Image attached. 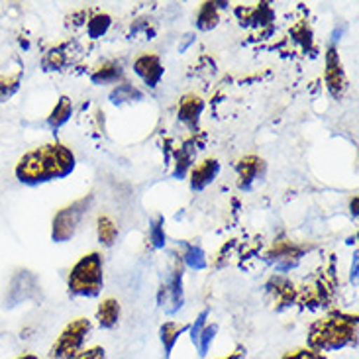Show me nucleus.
<instances>
[{"label": "nucleus", "instance_id": "obj_22", "mask_svg": "<svg viewBox=\"0 0 359 359\" xmlns=\"http://www.w3.org/2000/svg\"><path fill=\"white\" fill-rule=\"evenodd\" d=\"M149 238H151V243L154 248H163L165 245V230H163V218H157L156 222L151 224L149 228Z\"/></svg>", "mask_w": 359, "mask_h": 359}, {"label": "nucleus", "instance_id": "obj_7", "mask_svg": "<svg viewBox=\"0 0 359 359\" xmlns=\"http://www.w3.org/2000/svg\"><path fill=\"white\" fill-rule=\"evenodd\" d=\"M134 71H136L137 77L144 79V83L149 87H157V83L161 81L165 69L161 65V59L157 55H142L136 59L134 63Z\"/></svg>", "mask_w": 359, "mask_h": 359}, {"label": "nucleus", "instance_id": "obj_27", "mask_svg": "<svg viewBox=\"0 0 359 359\" xmlns=\"http://www.w3.org/2000/svg\"><path fill=\"white\" fill-rule=\"evenodd\" d=\"M245 358V348H236V351H232L230 355H226V358H220V359H243Z\"/></svg>", "mask_w": 359, "mask_h": 359}, {"label": "nucleus", "instance_id": "obj_14", "mask_svg": "<svg viewBox=\"0 0 359 359\" xmlns=\"http://www.w3.org/2000/svg\"><path fill=\"white\" fill-rule=\"evenodd\" d=\"M73 114V104H71V98L69 97H61L57 100L55 108L51 110V114L48 116V124L53 130H59L63 124H67L69 118Z\"/></svg>", "mask_w": 359, "mask_h": 359}, {"label": "nucleus", "instance_id": "obj_3", "mask_svg": "<svg viewBox=\"0 0 359 359\" xmlns=\"http://www.w3.org/2000/svg\"><path fill=\"white\" fill-rule=\"evenodd\" d=\"M102 283H104L102 257L97 252L88 253V255H83L69 273V294L95 299L102 291Z\"/></svg>", "mask_w": 359, "mask_h": 359}, {"label": "nucleus", "instance_id": "obj_10", "mask_svg": "<svg viewBox=\"0 0 359 359\" xmlns=\"http://www.w3.org/2000/svg\"><path fill=\"white\" fill-rule=\"evenodd\" d=\"M203 98L189 95V97H184L183 100H181V104H179V120L184 122L191 130H196V126H198V118L203 114Z\"/></svg>", "mask_w": 359, "mask_h": 359}, {"label": "nucleus", "instance_id": "obj_26", "mask_svg": "<svg viewBox=\"0 0 359 359\" xmlns=\"http://www.w3.org/2000/svg\"><path fill=\"white\" fill-rule=\"evenodd\" d=\"M75 359H107V353H104V348L95 346V348H90V350L81 351Z\"/></svg>", "mask_w": 359, "mask_h": 359}, {"label": "nucleus", "instance_id": "obj_5", "mask_svg": "<svg viewBox=\"0 0 359 359\" xmlns=\"http://www.w3.org/2000/svg\"><path fill=\"white\" fill-rule=\"evenodd\" d=\"M90 203H93V196L81 198V201L73 203L71 206L61 208L53 216V224H51V238H53V242H67V240H71L77 233L83 218L88 214Z\"/></svg>", "mask_w": 359, "mask_h": 359}, {"label": "nucleus", "instance_id": "obj_8", "mask_svg": "<svg viewBox=\"0 0 359 359\" xmlns=\"http://www.w3.org/2000/svg\"><path fill=\"white\" fill-rule=\"evenodd\" d=\"M263 171V161L259 157L250 156L238 163V187L242 191H250L252 184L259 179V173Z\"/></svg>", "mask_w": 359, "mask_h": 359}, {"label": "nucleus", "instance_id": "obj_11", "mask_svg": "<svg viewBox=\"0 0 359 359\" xmlns=\"http://www.w3.org/2000/svg\"><path fill=\"white\" fill-rule=\"evenodd\" d=\"M97 320L100 328L112 330L118 324V320H120V304H118V301L107 299V301L100 302L97 311Z\"/></svg>", "mask_w": 359, "mask_h": 359}, {"label": "nucleus", "instance_id": "obj_21", "mask_svg": "<svg viewBox=\"0 0 359 359\" xmlns=\"http://www.w3.org/2000/svg\"><path fill=\"white\" fill-rule=\"evenodd\" d=\"M20 87V77H0V100H8Z\"/></svg>", "mask_w": 359, "mask_h": 359}, {"label": "nucleus", "instance_id": "obj_1", "mask_svg": "<svg viewBox=\"0 0 359 359\" xmlns=\"http://www.w3.org/2000/svg\"><path fill=\"white\" fill-rule=\"evenodd\" d=\"M73 169H75V156L67 146L46 144L22 157L14 173L20 183L36 187L71 175Z\"/></svg>", "mask_w": 359, "mask_h": 359}, {"label": "nucleus", "instance_id": "obj_9", "mask_svg": "<svg viewBox=\"0 0 359 359\" xmlns=\"http://www.w3.org/2000/svg\"><path fill=\"white\" fill-rule=\"evenodd\" d=\"M220 171V163L216 159H206L201 165H196L191 173V189L193 191H203L204 187L212 183Z\"/></svg>", "mask_w": 359, "mask_h": 359}, {"label": "nucleus", "instance_id": "obj_24", "mask_svg": "<svg viewBox=\"0 0 359 359\" xmlns=\"http://www.w3.org/2000/svg\"><path fill=\"white\" fill-rule=\"evenodd\" d=\"M281 359H326L318 351L311 350V348H299V350L287 351Z\"/></svg>", "mask_w": 359, "mask_h": 359}, {"label": "nucleus", "instance_id": "obj_28", "mask_svg": "<svg viewBox=\"0 0 359 359\" xmlns=\"http://www.w3.org/2000/svg\"><path fill=\"white\" fill-rule=\"evenodd\" d=\"M16 359H39L38 355H34V353H24V355H20V358Z\"/></svg>", "mask_w": 359, "mask_h": 359}, {"label": "nucleus", "instance_id": "obj_13", "mask_svg": "<svg viewBox=\"0 0 359 359\" xmlns=\"http://www.w3.org/2000/svg\"><path fill=\"white\" fill-rule=\"evenodd\" d=\"M69 43H63L59 48L49 49L46 53V57L41 59V65L46 71H61L63 67H67L69 61H71V55H69Z\"/></svg>", "mask_w": 359, "mask_h": 359}, {"label": "nucleus", "instance_id": "obj_16", "mask_svg": "<svg viewBox=\"0 0 359 359\" xmlns=\"http://www.w3.org/2000/svg\"><path fill=\"white\" fill-rule=\"evenodd\" d=\"M122 75V71L118 65H104V67L97 69L93 75H90V81L97 83V85H107V83H114L118 81V77Z\"/></svg>", "mask_w": 359, "mask_h": 359}, {"label": "nucleus", "instance_id": "obj_20", "mask_svg": "<svg viewBox=\"0 0 359 359\" xmlns=\"http://www.w3.org/2000/svg\"><path fill=\"white\" fill-rule=\"evenodd\" d=\"M184 263L189 265V267H193V269H203L206 262H204V253L201 248H196V245H189L187 248V253H184Z\"/></svg>", "mask_w": 359, "mask_h": 359}, {"label": "nucleus", "instance_id": "obj_19", "mask_svg": "<svg viewBox=\"0 0 359 359\" xmlns=\"http://www.w3.org/2000/svg\"><path fill=\"white\" fill-rule=\"evenodd\" d=\"M216 332H218V326L212 324V326H206V328L198 334V340H196L194 346L198 348V355H201V358L206 355V351H208V348H210V344H212Z\"/></svg>", "mask_w": 359, "mask_h": 359}, {"label": "nucleus", "instance_id": "obj_23", "mask_svg": "<svg viewBox=\"0 0 359 359\" xmlns=\"http://www.w3.org/2000/svg\"><path fill=\"white\" fill-rule=\"evenodd\" d=\"M134 97H142L137 90H134V87H130V85H118V88L110 95L112 98V102L118 104V102H122V100H134Z\"/></svg>", "mask_w": 359, "mask_h": 359}, {"label": "nucleus", "instance_id": "obj_6", "mask_svg": "<svg viewBox=\"0 0 359 359\" xmlns=\"http://www.w3.org/2000/svg\"><path fill=\"white\" fill-rule=\"evenodd\" d=\"M326 87L334 98L344 97L346 88H348V79L341 67L340 55L336 53L334 48H328L326 51Z\"/></svg>", "mask_w": 359, "mask_h": 359}, {"label": "nucleus", "instance_id": "obj_18", "mask_svg": "<svg viewBox=\"0 0 359 359\" xmlns=\"http://www.w3.org/2000/svg\"><path fill=\"white\" fill-rule=\"evenodd\" d=\"M110 28V16H107V14H98V16H95V18L88 22V36L93 39H98L102 38L104 34H107V29Z\"/></svg>", "mask_w": 359, "mask_h": 359}, {"label": "nucleus", "instance_id": "obj_15", "mask_svg": "<svg viewBox=\"0 0 359 359\" xmlns=\"http://www.w3.org/2000/svg\"><path fill=\"white\" fill-rule=\"evenodd\" d=\"M116 238L118 228L114 226V222H112L108 216H100V218H98V240H100V243L110 248V245H114Z\"/></svg>", "mask_w": 359, "mask_h": 359}, {"label": "nucleus", "instance_id": "obj_17", "mask_svg": "<svg viewBox=\"0 0 359 359\" xmlns=\"http://www.w3.org/2000/svg\"><path fill=\"white\" fill-rule=\"evenodd\" d=\"M218 24V14L214 8L212 2H206L203 4V8L198 12V18H196V26L201 29H212Z\"/></svg>", "mask_w": 359, "mask_h": 359}, {"label": "nucleus", "instance_id": "obj_2", "mask_svg": "<svg viewBox=\"0 0 359 359\" xmlns=\"http://www.w3.org/2000/svg\"><path fill=\"white\" fill-rule=\"evenodd\" d=\"M358 314L332 312L316 320L309 330V348L314 351H340L358 348Z\"/></svg>", "mask_w": 359, "mask_h": 359}, {"label": "nucleus", "instance_id": "obj_4", "mask_svg": "<svg viewBox=\"0 0 359 359\" xmlns=\"http://www.w3.org/2000/svg\"><path fill=\"white\" fill-rule=\"evenodd\" d=\"M90 332H93V324L87 318L69 322L59 334L57 340L53 341V346L49 348L46 359H75L83 350Z\"/></svg>", "mask_w": 359, "mask_h": 359}, {"label": "nucleus", "instance_id": "obj_25", "mask_svg": "<svg viewBox=\"0 0 359 359\" xmlns=\"http://www.w3.org/2000/svg\"><path fill=\"white\" fill-rule=\"evenodd\" d=\"M206 316H208V311L201 312V316H198V318H196V322H194L193 326L189 328V330H191V340H193V344H196V340H198V334L204 330V324H206Z\"/></svg>", "mask_w": 359, "mask_h": 359}, {"label": "nucleus", "instance_id": "obj_12", "mask_svg": "<svg viewBox=\"0 0 359 359\" xmlns=\"http://www.w3.org/2000/svg\"><path fill=\"white\" fill-rule=\"evenodd\" d=\"M191 326H179L177 322H165L161 328H159V338H161V344L165 348V359H169L171 351L175 348L177 340L183 332H189Z\"/></svg>", "mask_w": 359, "mask_h": 359}]
</instances>
